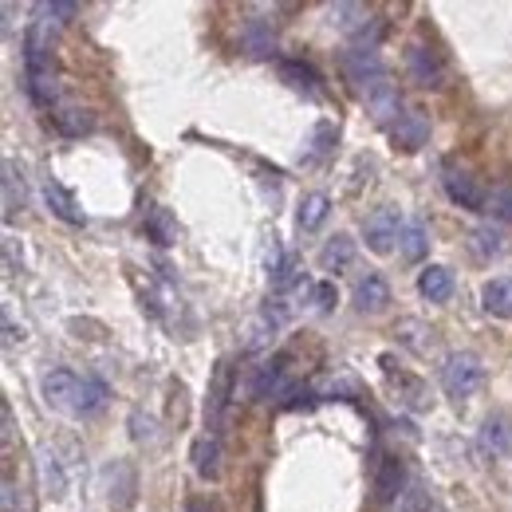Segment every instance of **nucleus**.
<instances>
[{"label": "nucleus", "instance_id": "2", "mask_svg": "<svg viewBox=\"0 0 512 512\" xmlns=\"http://www.w3.org/2000/svg\"><path fill=\"white\" fill-rule=\"evenodd\" d=\"M485 383V363L477 351H449L442 363V386L449 398H469Z\"/></svg>", "mask_w": 512, "mask_h": 512}, {"label": "nucleus", "instance_id": "8", "mask_svg": "<svg viewBox=\"0 0 512 512\" xmlns=\"http://www.w3.org/2000/svg\"><path fill=\"white\" fill-rule=\"evenodd\" d=\"M351 304H355L359 316H383L386 308H390V284H386L379 272L359 276L355 288H351Z\"/></svg>", "mask_w": 512, "mask_h": 512}, {"label": "nucleus", "instance_id": "35", "mask_svg": "<svg viewBox=\"0 0 512 512\" xmlns=\"http://www.w3.org/2000/svg\"><path fill=\"white\" fill-rule=\"evenodd\" d=\"M190 512H205V505H201V501H193V505H190Z\"/></svg>", "mask_w": 512, "mask_h": 512}, {"label": "nucleus", "instance_id": "12", "mask_svg": "<svg viewBox=\"0 0 512 512\" xmlns=\"http://www.w3.org/2000/svg\"><path fill=\"white\" fill-rule=\"evenodd\" d=\"M453 288H457V280H453V272H449L446 264H426L418 272V292L430 304H446L449 296H453Z\"/></svg>", "mask_w": 512, "mask_h": 512}, {"label": "nucleus", "instance_id": "9", "mask_svg": "<svg viewBox=\"0 0 512 512\" xmlns=\"http://www.w3.org/2000/svg\"><path fill=\"white\" fill-rule=\"evenodd\" d=\"M229 394H233V367H229V363H217L213 383H209V402H205V422H209V434H213V430H221V418H225Z\"/></svg>", "mask_w": 512, "mask_h": 512}, {"label": "nucleus", "instance_id": "6", "mask_svg": "<svg viewBox=\"0 0 512 512\" xmlns=\"http://www.w3.org/2000/svg\"><path fill=\"white\" fill-rule=\"evenodd\" d=\"M406 75H410L422 91L446 87V64H442V56H438L434 48H426V44H410V52H406Z\"/></svg>", "mask_w": 512, "mask_h": 512}, {"label": "nucleus", "instance_id": "5", "mask_svg": "<svg viewBox=\"0 0 512 512\" xmlns=\"http://www.w3.org/2000/svg\"><path fill=\"white\" fill-rule=\"evenodd\" d=\"M402 213L394 209V205H379L375 213H367V221H363V237H367V249L371 253L386 256L394 245H398V237H402Z\"/></svg>", "mask_w": 512, "mask_h": 512}, {"label": "nucleus", "instance_id": "10", "mask_svg": "<svg viewBox=\"0 0 512 512\" xmlns=\"http://www.w3.org/2000/svg\"><path fill=\"white\" fill-rule=\"evenodd\" d=\"M390 138H394V146L406 150V154L422 150V146L430 142V115H422V111H406V115L390 127Z\"/></svg>", "mask_w": 512, "mask_h": 512}, {"label": "nucleus", "instance_id": "19", "mask_svg": "<svg viewBox=\"0 0 512 512\" xmlns=\"http://www.w3.org/2000/svg\"><path fill=\"white\" fill-rule=\"evenodd\" d=\"M402 485H406L402 461H398V457H386L383 465H379V477H375V497H379V505H394V501L402 497Z\"/></svg>", "mask_w": 512, "mask_h": 512}, {"label": "nucleus", "instance_id": "14", "mask_svg": "<svg viewBox=\"0 0 512 512\" xmlns=\"http://www.w3.org/2000/svg\"><path fill=\"white\" fill-rule=\"evenodd\" d=\"M142 233H146V241H154L158 249H170V245L178 241V221L170 217V209H162V205H146Z\"/></svg>", "mask_w": 512, "mask_h": 512}, {"label": "nucleus", "instance_id": "25", "mask_svg": "<svg viewBox=\"0 0 512 512\" xmlns=\"http://www.w3.org/2000/svg\"><path fill=\"white\" fill-rule=\"evenodd\" d=\"M327 24L339 32H363L371 24V12L363 4H331L327 8Z\"/></svg>", "mask_w": 512, "mask_h": 512}, {"label": "nucleus", "instance_id": "7", "mask_svg": "<svg viewBox=\"0 0 512 512\" xmlns=\"http://www.w3.org/2000/svg\"><path fill=\"white\" fill-rule=\"evenodd\" d=\"M363 103H367V111H371V119L379 123V127H394L406 111H402V95H398V83L386 75V79H379L375 87H367L363 91Z\"/></svg>", "mask_w": 512, "mask_h": 512}, {"label": "nucleus", "instance_id": "17", "mask_svg": "<svg viewBox=\"0 0 512 512\" xmlns=\"http://www.w3.org/2000/svg\"><path fill=\"white\" fill-rule=\"evenodd\" d=\"M280 79L288 87H296V91H308L312 99L323 95V75L312 64H304V60H280Z\"/></svg>", "mask_w": 512, "mask_h": 512}, {"label": "nucleus", "instance_id": "34", "mask_svg": "<svg viewBox=\"0 0 512 512\" xmlns=\"http://www.w3.org/2000/svg\"><path fill=\"white\" fill-rule=\"evenodd\" d=\"M402 512H418V505H414V501H406V505H402Z\"/></svg>", "mask_w": 512, "mask_h": 512}, {"label": "nucleus", "instance_id": "15", "mask_svg": "<svg viewBox=\"0 0 512 512\" xmlns=\"http://www.w3.org/2000/svg\"><path fill=\"white\" fill-rule=\"evenodd\" d=\"M190 457L201 481H217V477H221V442H217V434H201V438L193 442Z\"/></svg>", "mask_w": 512, "mask_h": 512}, {"label": "nucleus", "instance_id": "33", "mask_svg": "<svg viewBox=\"0 0 512 512\" xmlns=\"http://www.w3.org/2000/svg\"><path fill=\"white\" fill-rule=\"evenodd\" d=\"M312 304H316V312H331V308L339 304V292H335V284H331V280L312 284Z\"/></svg>", "mask_w": 512, "mask_h": 512}, {"label": "nucleus", "instance_id": "18", "mask_svg": "<svg viewBox=\"0 0 512 512\" xmlns=\"http://www.w3.org/2000/svg\"><path fill=\"white\" fill-rule=\"evenodd\" d=\"M44 201H48V209L60 217V221H67V225H87V213L79 209V201L71 197V190H64L60 182H44Z\"/></svg>", "mask_w": 512, "mask_h": 512}, {"label": "nucleus", "instance_id": "23", "mask_svg": "<svg viewBox=\"0 0 512 512\" xmlns=\"http://www.w3.org/2000/svg\"><path fill=\"white\" fill-rule=\"evenodd\" d=\"M351 260H355V241H351L347 233H335L320 249L323 272H343V268H351Z\"/></svg>", "mask_w": 512, "mask_h": 512}, {"label": "nucleus", "instance_id": "22", "mask_svg": "<svg viewBox=\"0 0 512 512\" xmlns=\"http://www.w3.org/2000/svg\"><path fill=\"white\" fill-rule=\"evenodd\" d=\"M327 213H331V197L327 193H308L304 201H300V209H296V225H300V233H316L323 221H327Z\"/></svg>", "mask_w": 512, "mask_h": 512}, {"label": "nucleus", "instance_id": "28", "mask_svg": "<svg viewBox=\"0 0 512 512\" xmlns=\"http://www.w3.org/2000/svg\"><path fill=\"white\" fill-rule=\"evenodd\" d=\"M52 119H56V127L64 130V134H71V138H75V134H87V130L95 127V115H91V111H79V107H60Z\"/></svg>", "mask_w": 512, "mask_h": 512}, {"label": "nucleus", "instance_id": "21", "mask_svg": "<svg viewBox=\"0 0 512 512\" xmlns=\"http://www.w3.org/2000/svg\"><path fill=\"white\" fill-rule=\"evenodd\" d=\"M426 253H430V233H426V225H422V221H406V225H402V237H398V256H402L406 264H418Z\"/></svg>", "mask_w": 512, "mask_h": 512}, {"label": "nucleus", "instance_id": "4", "mask_svg": "<svg viewBox=\"0 0 512 512\" xmlns=\"http://www.w3.org/2000/svg\"><path fill=\"white\" fill-rule=\"evenodd\" d=\"M442 186H446L449 201L461 205V209L481 213V209L489 205V193L481 186V178H477L473 170H465V166H446V170H442Z\"/></svg>", "mask_w": 512, "mask_h": 512}, {"label": "nucleus", "instance_id": "3", "mask_svg": "<svg viewBox=\"0 0 512 512\" xmlns=\"http://www.w3.org/2000/svg\"><path fill=\"white\" fill-rule=\"evenodd\" d=\"M339 67H343V75H347V83L363 95L367 87H375L379 79H386L390 71H386L383 56L375 52V48H347L343 52V60H339Z\"/></svg>", "mask_w": 512, "mask_h": 512}, {"label": "nucleus", "instance_id": "20", "mask_svg": "<svg viewBox=\"0 0 512 512\" xmlns=\"http://www.w3.org/2000/svg\"><path fill=\"white\" fill-rule=\"evenodd\" d=\"M481 449L485 453H509L512 449V414H489L481 426Z\"/></svg>", "mask_w": 512, "mask_h": 512}, {"label": "nucleus", "instance_id": "30", "mask_svg": "<svg viewBox=\"0 0 512 512\" xmlns=\"http://www.w3.org/2000/svg\"><path fill=\"white\" fill-rule=\"evenodd\" d=\"M130 438H134L138 446H150V442H158V422H154L150 414L134 410V414H130Z\"/></svg>", "mask_w": 512, "mask_h": 512}, {"label": "nucleus", "instance_id": "1", "mask_svg": "<svg viewBox=\"0 0 512 512\" xmlns=\"http://www.w3.org/2000/svg\"><path fill=\"white\" fill-rule=\"evenodd\" d=\"M40 394L56 414H67V418H95L107 406V383L103 379L75 375L67 367H52L40 383Z\"/></svg>", "mask_w": 512, "mask_h": 512}, {"label": "nucleus", "instance_id": "32", "mask_svg": "<svg viewBox=\"0 0 512 512\" xmlns=\"http://www.w3.org/2000/svg\"><path fill=\"white\" fill-rule=\"evenodd\" d=\"M485 213H493L497 221H512V186H501V190L489 193V205Z\"/></svg>", "mask_w": 512, "mask_h": 512}, {"label": "nucleus", "instance_id": "26", "mask_svg": "<svg viewBox=\"0 0 512 512\" xmlns=\"http://www.w3.org/2000/svg\"><path fill=\"white\" fill-rule=\"evenodd\" d=\"M469 245H473V253L485 256V260L505 253V237H501V229H493V225H477V229L469 233Z\"/></svg>", "mask_w": 512, "mask_h": 512}, {"label": "nucleus", "instance_id": "29", "mask_svg": "<svg viewBox=\"0 0 512 512\" xmlns=\"http://www.w3.org/2000/svg\"><path fill=\"white\" fill-rule=\"evenodd\" d=\"M36 16L52 20V24H67L71 16H79V4H71V0H44V4H36Z\"/></svg>", "mask_w": 512, "mask_h": 512}, {"label": "nucleus", "instance_id": "31", "mask_svg": "<svg viewBox=\"0 0 512 512\" xmlns=\"http://www.w3.org/2000/svg\"><path fill=\"white\" fill-rule=\"evenodd\" d=\"M331 142H335V127H331V123H320V127H316V138H312V154H308L304 162H308V166L323 162V158L331 154Z\"/></svg>", "mask_w": 512, "mask_h": 512}, {"label": "nucleus", "instance_id": "11", "mask_svg": "<svg viewBox=\"0 0 512 512\" xmlns=\"http://www.w3.org/2000/svg\"><path fill=\"white\" fill-rule=\"evenodd\" d=\"M284 363H288V359H272V363L256 367L253 383H249V394H253V402H268V398H280V394L288 390V375H284Z\"/></svg>", "mask_w": 512, "mask_h": 512}, {"label": "nucleus", "instance_id": "24", "mask_svg": "<svg viewBox=\"0 0 512 512\" xmlns=\"http://www.w3.org/2000/svg\"><path fill=\"white\" fill-rule=\"evenodd\" d=\"M40 485H44V493L56 497V501L67 497V473L52 449H40Z\"/></svg>", "mask_w": 512, "mask_h": 512}, {"label": "nucleus", "instance_id": "27", "mask_svg": "<svg viewBox=\"0 0 512 512\" xmlns=\"http://www.w3.org/2000/svg\"><path fill=\"white\" fill-rule=\"evenodd\" d=\"M16 209H24V178L16 174V162H4V217L12 221Z\"/></svg>", "mask_w": 512, "mask_h": 512}, {"label": "nucleus", "instance_id": "16", "mask_svg": "<svg viewBox=\"0 0 512 512\" xmlns=\"http://www.w3.org/2000/svg\"><path fill=\"white\" fill-rule=\"evenodd\" d=\"M481 308L497 320H512V276H497L481 284Z\"/></svg>", "mask_w": 512, "mask_h": 512}, {"label": "nucleus", "instance_id": "13", "mask_svg": "<svg viewBox=\"0 0 512 512\" xmlns=\"http://www.w3.org/2000/svg\"><path fill=\"white\" fill-rule=\"evenodd\" d=\"M241 48H245L253 60L272 56V52H276V28H272L268 20H256V16H249V20L241 24Z\"/></svg>", "mask_w": 512, "mask_h": 512}]
</instances>
